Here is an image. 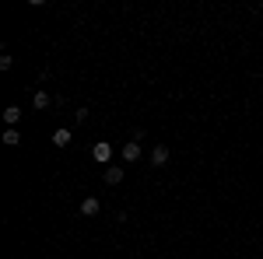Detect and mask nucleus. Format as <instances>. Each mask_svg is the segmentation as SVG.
Listing matches in <instances>:
<instances>
[{
  "instance_id": "f257e3e1",
  "label": "nucleus",
  "mask_w": 263,
  "mask_h": 259,
  "mask_svg": "<svg viewBox=\"0 0 263 259\" xmlns=\"http://www.w3.org/2000/svg\"><path fill=\"white\" fill-rule=\"evenodd\" d=\"M91 158H95L98 165H106V168H109V161H113V144H109V140H98V144L91 147Z\"/></svg>"
},
{
  "instance_id": "f03ea898",
  "label": "nucleus",
  "mask_w": 263,
  "mask_h": 259,
  "mask_svg": "<svg viewBox=\"0 0 263 259\" xmlns=\"http://www.w3.org/2000/svg\"><path fill=\"white\" fill-rule=\"evenodd\" d=\"M98 210H102V203H98L95 196H84V200H81V214H84V217H95Z\"/></svg>"
},
{
  "instance_id": "7ed1b4c3",
  "label": "nucleus",
  "mask_w": 263,
  "mask_h": 259,
  "mask_svg": "<svg viewBox=\"0 0 263 259\" xmlns=\"http://www.w3.org/2000/svg\"><path fill=\"white\" fill-rule=\"evenodd\" d=\"M123 161H140V144L137 140H127L123 144Z\"/></svg>"
},
{
  "instance_id": "20e7f679",
  "label": "nucleus",
  "mask_w": 263,
  "mask_h": 259,
  "mask_svg": "<svg viewBox=\"0 0 263 259\" xmlns=\"http://www.w3.org/2000/svg\"><path fill=\"white\" fill-rule=\"evenodd\" d=\"M53 102H57V98H49V91H35V95H32V105H35V109H49Z\"/></svg>"
},
{
  "instance_id": "39448f33",
  "label": "nucleus",
  "mask_w": 263,
  "mask_h": 259,
  "mask_svg": "<svg viewBox=\"0 0 263 259\" xmlns=\"http://www.w3.org/2000/svg\"><path fill=\"white\" fill-rule=\"evenodd\" d=\"M4 123H7V126H18V123H21V109H18V105H7V109H4Z\"/></svg>"
},
{
  "instance_id": "423d86ee",
  "label": "nucleus",
  "mask_w": 263,
  "mask_h": 259,
  "mask_svg": "<svg viewBox=\"0 0 263 259\" xmlns=\"http://www.w3.org/2000/svg\"><path fill=\"white\" fill-rule=\"evenodd\" d=\"M106 182H109V186H120V182H123V168H120V165H109V168H106Z\"/></svg>"
},
{
  "instance_id": "0eeeda50",
  "label": "nucleus",
  "mask_w": 263,
  "mask_h": 259,
  "mask_svg": "<svg viewBox=\"0 0 263 259\" xmlns=\"http://www.w3.org/2000/svg\"><path fill=\"white\" fill-rule=\"evenodd\" d=\"M151 161H154V165H158V168H162V165H165V161H169V147H165V144H158V147H154V151H151Z\"/></svg>"
},
{
  "instance_id": "6e6552de",
  "label": "nucleus",
  "mask_w": 263,
  "mask_h": 259,
  "mask_svg": "<svg viewBox=\"0 0 263 259\" xmlns=\"http://www.w3.org/2000/svg\"><path fill=\"white\" fill-rule=\"evenodd\" d=\"M70 140H74V137H70V130H67V126H60L57 133H53V144H57V147H67Z\"/></svg>"
},
{
  "instance_id": "1a4fd4ad",
  "label": "nucleus",
  "mask_w": 263,
  "mask_h": 259,
  "mask_svg": "<svg viewBox=\"0 0 263 259\" xmlns=\"http://www.w3.org/2000/svg\"><path fill=\"white\" fill-rule=\"evenodd\" d=\"M4 144H7V147H18V144H21V133H18L14 126H7L4 130Z\"/></svg>"
}]
</instances>
